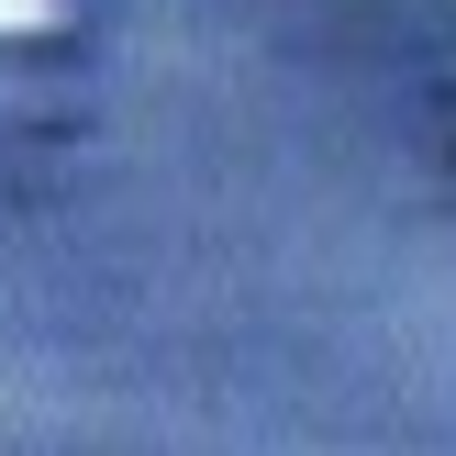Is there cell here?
I'll return each mask as SVG.
<instances>
[{"label": "cell", "instance_id": "cell-1", "mask_svg": "<svg viewBox=\"0 0 456 456\" xmlns=\"http://www.w3.org/2000/svg\"><path fill=\"white\" fill-rule=\"evenodd\" d=\"M56 22V0H0V34H45Z\"/></svg>", "mask_w": 456, "mask_h": 456}]
</instances>
